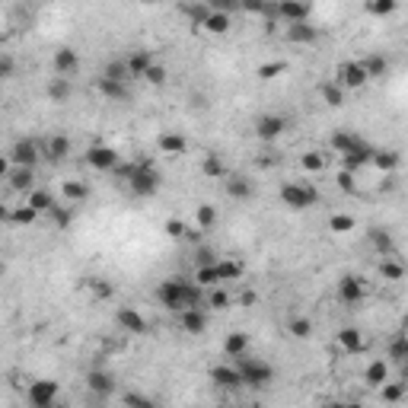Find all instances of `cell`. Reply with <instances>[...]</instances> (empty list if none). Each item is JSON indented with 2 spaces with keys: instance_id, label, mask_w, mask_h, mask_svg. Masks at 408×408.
Masks as SVG:
<instances>
[{
  "instance_id": "6da1fadb",
  "label": "cell",
  "mask_w": 408,
  "mask_h": 408,
  "mask_svg": "<svg viewBox=\"0 0 408 408\" xmlns=\"http://www.w3.org/2000/svg\"><path fill=\"white\" fill-rule=\"evenodd\" d=\"M157 300L159 307H166L169 313H182V309H198L204 303V291L195 281L185 278H169L157 287Z\"/></svg>"
},
{
  "instance_id": "7a4b0ae2",
  "label": "cell",
  "mask_w": 408,
  "mask_h": 408,
  "mask_svg": "<svg viewBox=\"0 0 408 408\" xmlns=\"http://www.w3.org/2000/svg\"><path fill=\"white\" fill-rule=\"evenodd\" d=\"M233 367L240 370L242 386H252V389H265V386H271V380H275V367L265 364L262 358H252V354L236 358Z\"/></svg>"
},
{
  "instance_id": "3957f363",
  "label": "cell",
  "mask_w": 408,
  "mask_h": 408,
  "mask_svg": "<svg viewBox=\"0 0 408 408\" xmlns=\"http://www.w3.org/2000/svg\"><path fill=\"white\" fill-rule=\"evenodd\" d=\"M281 204H287L291 211H307L313 204H319V188L309 182H284L281 185Z\"/></svg>"
},
{
  "instance_id": "277c9868",
  "label": "cell",
  "mask_w": 408,
  "mask_h": 408,
  "mask_svg": "<svg viewBox=\"0 0 408 408\" xmlns=\"http://www.w3.org/2000/svg\"><path fill=\"white\" fill-rule=\"evenodd\" d=\"M128 188H131L137 198H153L159 192V173L150 163H137L134 173L128 175Z\"/></svg>"
},
{
  "instance_id": "5b68a950",
  "label": "cell",
  "mask_w": 408,
  "mask_h": 408,
  "mask_svg": "<svg viewBox=\"0 0 408 408\" xmlns=\"http://www.w3.org/2000/svg\"><path fill=\"white\" fill-rule=\"evenodd\" d=\"M58 392H61V386L55 380H35L29 386V392H26V399H29L32 408H55L58 405Z\"/></svg>"
},
{
  "instance_id": "8992f818",
  "label": "cell",
  "mask_w": 408,
  "mask_h": 408,
  "mask_svg": "<svg viewBox=\"0 0 408 408\" xmlns=\"http://www.w3.org/2000/svg\"><path fill=\"white\" fill-rule=\"evenodd\" d=\"M10 163L13 166H23V169H35V163L42 159V147L35 141H17L13 147H10Z\"/></svg>"
},
{
  "instance_id": "52a82bcc",
  "label": "cell",
  "mask_w": 408,
  "mask_h": 408,
  "mask_svg": "<svg viewBox=\"0 0 408 408\" xmlns=\"http://www.w3.org/2000/svg\"><path fill=\"white\" fill-rule=\"evenodd\" d=\"M284 131H287V118H284V115L268 112V115H258L255 118V137H258V141L271 144V141H278Z\"/></svg>"
},
{
  "instance_id": "ba28073f",
  "label": "cell",
  "mask_w": 408,
  "mask_h": 408,
  "mask_svg": "<svg viewBox=\"0 0 408 408\" xmlns=\"http://www.w3.org/2000/svg\"><path fill=\"white\" fill-rule=\"evenodd\" d=\"M211 383L217 389H226V392H236L242 389V380H240V370L233 367V360H226V364H217L211 367Z\"/></svg>"
},
{
  "instance_id": "9c48e42d",
  "label": "cell",
  "mask_w": 408,
  "mask_h": 408,
  "mask_svg": "<svg viewBox=\"0 0 408 408\" xmlns=\"http://www.w3.org/2000/svg\"><path fill=\"white\" fill-rule=\"evenodd\" d=\"M86 163H90L96 173H112V169H115L122 159H118V150L106 147V144H96V147H90V150H86Z\"/></svg>"
},
{
  "instance_id": "30bf717a",
  "label": "cell",
  "mask_w": 408,
  "mask_h": 408,
  "mask_svg": "<svg viewBox=\"0 0 408 408\" xmlns=\"http://www.w3.org/2000/svg\"><path fill=\"white\" fill-rule=\"evenodd\" d=\"M275 19L287 26H297V23H309V3H297V0H281L275 3Z\"/></svg>"
},
{
  "instance_id": "8fae6325",
  "label": "cell",
  "mask_w": 408,
  "mask_h": 408,
  "mask_svg": "<svg viewBox=\"0 0 408 408\" xmlns=\"http://www.w3.org/2000/svg\"><path fill=\"white\" fill-rule=\"evenodd\" d=\"M335 84L342 86V90H360L367 84V74H364V67H360V61H344L338 67V80Z\"/></svg>"
},
{
  "instance_id": "7c38bea8",
  "label": "cell",
  "mask_w": 408,
  "mask_h": 408,
  "mask_svg": "<svg viewBox=\"0 0 408 408\" xmlns=\"http://www.w3.org/2000/svg\"><path fill=\"white\" fill-rule=\"evenodd\" d=\"M51 64H55V77H67V80H70V74L80 70V55H77L74 48H58Z\"/></svg>"
},
{
  "instance_id": "4fadbf2b",
  "label": "cell",
  "mask_w": 408,
  "mask_h": 408,
  "mask_svg": "<svg viewBox=\"0 0 408 408\" xmlns=\"http://www.w3.org/2000/svg\"><path fill=\"white\" fill-rule=\"evenodd\" d=\"M338 300L348 303V307H358V303L364 300V281L354 275H344L342 281H338Z\"/></svg>"
},
{
  "instance_id": "5bb4252c",
  "label": "cell",
  "mask_w": 408,
  "mask_h": 408,
  "mask_svg": "<svg viewBox=\"0 0 408 408\" xmlns=\"http://www.w3.org/2000/svg\"><path fill=\"white\" fill-rule=\"evenodd\" d=\"M370 153H373V147H370L367 141H358V144H354V147H351V150L342 157L344 169H348V173H358V169L370 166Z\"/></svg>"
},
{
  "instance_id": "9a60e30c",
  "label": "cell",
  "mask_w": 408,
  "mask_h": 408,
  "mask_svg": "<svg viewBox=\"0 0 408 408\" xmlns=\"http://www.w3.org/2000/svg\"><path fill=\"white\" fill-rule=\"evenodd\" d=\"M179 325H182V332H188V335H201L204 329H208V313L204 309H182L179 313Z\"/></svg>"
},
{
  "instance_id": "2e32d148",
  "label": "cell",
  "mask_w": 408,
  "mask_h": 408,
  "mask_svg": "<svg viewBox=\"0 0 408 408\" xmlns=\"http://www.w3.org/2000/svg\"><path fill=\"white\" fill-rule=\"evenodd\" d=\"M86 389L93 396H108V392L115 389V376L108 373V370H90L86 373Z\"/></svg>"
},
{
  "instance_id": "e0dca14e",
  "label": "cell",
  "mask_w": 408,
  "mask_h": 408,
  "mask_svg": "<svg viewBox=\"0 0 408 408\" xmlns=\"http://www.w3.org/2000/svg\"><path fill=\"white\" fill-rule=\"evenodd\" d=\"M118 325H122L125 332H131V335H144V332H147V319H144L134 307H122V309H118Z\"/></svg>"
},
{
  "instance_id": "ac0fdd59",
  "label": "cell",
  "mask_w": 408,
  "mask_h": 408,
  "mask_svg": "<svg viewBox=\"0 0 408 408\" xmlns=\"http://www.w3.org/2000/svg\"><path fill=\"white\" fill-rule=\"evenodd\" d=\"M42 157H48L51 163H64L67 157H70V141H67L64 134H55V137H48L42 147Z\"/></svg>"
},
{
  "instance_id": "d6986e66",
  "label": "cell",
  "mask_w": 408,
  "mask_h": 408,
  "mask_svg": "<svg viewBox=\"0 0 408 408\" xmlns=\"http://www.w3.org/2000/svg\"><path fill=\"white\" fill-rule=\"evenodd\" d=\"M224 188H226V195H230L233 201H246V198H252V182L246 179V175H240V173H226Z\"/></svg>"
},
{
  "instance_id": "ffe728a7",
  "label": "cell",
  "mask_w": 408,
  "mask_h": 408,
  "mask_svg": "<svg viewBox=\"0 0 408 408\" xmlns=\"http://www.w3.org/2000/svg\"><path fill=\"white\" fill-rule=\"evenodd\" d=\"M61 195H64V204H84L86 198H90V185L84 182V179H67L64 185H61Z\"/></svg>"
},
{
  "instance_id": "44dd1931",
  "label": "cell",
  "mask_w": 408,
  "mask_h": 408,
  "mask_svg": "<svg viewBox=\"0 0 408 408\" xmlns=\"http://www.w3.org/2000/svg\"><path fill=\"white\" fill-rule=\"evenodd\" d=\"M7 182L13 192H35V169H23V166H13L7 175Z\"/></svg>"
},
{
  "instance_id": "7402d4cb",
  "label": "cell",
  "mask_w": 408,
  "mask_h": 408,
  "mask_svg": "<svg viewBox=\"0 0 408 408\" xmlns=\"http://www.w3.org/2000/svg\"><path fill=\"white\" fill-rule=\"evenodd\" d=\"M338 348H342L344 354H360V351H364V332L354 329V325H344L342 332H338Z\"/></svg>"
},
{
  "instance_id": "603a6c76",
  "label": "cell",
  "mask_w": 408,
  "mask_h": 408,
  "mask_svg": "<svg viewBox=\"0 0 408 408\" xmlns=\"http://www.w3.org/2000/svg\"><path fill=\"white\" fill-rule=\"evenodd\" d=\"M157 147H159V153H166V157H182V153L188 150V141H185L182 134L166 131V134H159Z\"/></svg>"
},
{
  "instance_id": "cb8c5ba5",
  "label": "cell",
  "mask_w": 408,
  "mask_h": 408,
  "mask_svg": "<svg viewBox=\"0 0 408 408\" xmlns=\"http://www.w3.org/2000/svg\"><path fill=\"white\" fill-rule=\"evenodd\" d=\"M364 380H367V386L380 389L383 383H389V364H386L383 358L370 360V364H367V370H364Z\"/></svg>"
},
{
  "instance_id": "d4e9b609",
  "label": "cell",
  "mask_w": 408,
  "mask_h": 408,
  "mask_svg": "<svg viewBox=\"0 0 408 408\" xmlns=\"http://www.w3.org/2000/svg\"><path fill=\"white\" fill-rule=\"evenodd\" d=\"M224 351H226V358L230 360L246 358V354H249V335L246 332H230L224 338Z\"/></svg>"
},
{
  "instance_id": "484cf974",
  "label": "cell",
  "mask_w": 408,
  "mask_h": 408,
  "mask_svg": "<svg viewBox=\"0 0 408 408\" xmlns=\"http://www.w3.org/2000/svg\"><path fill=\"white\" fill-rule=\"evenodd\" d=\"M150 64H153V55H150V51H134V55H128V58H125L128 77H141V80H144V74L150 70Z\"/></svg>"
},
{
  "instance_id": "4316f807",
  "label": "cell",
  "mask_w": 408,
  "mask_h": 408,
  "mask_svg": "<svg viewBox=\"0 0 408 408\" xmlns=\"http://www.w3.org/2000/svg\"><path fill=\"white\" fill-rule=\"evenodd\" d=\"M287 39L293 45H313L319 39V29L309 23H297V26H287Z\"/></svg>"
},
{
  "instance_id": "83f0119b",
  "label": "cell",
  "mask_w": 408,
  "mask_h": 408,
  "mask_svg": "<svg viewBox=\"0 0 408 408\" xmlns=\"http://www.w3.org/2000/svg\"><path fill=\"white\" fill-rule=\"evenodd\" d=\"M201 29H204V32H211V35H224V32H230V17H226V13H220V10H211L208 7V17H204Z\"/></svg>"
},
{
  "instance_id": "f1b7e54d",
  "label": "cell",
  "mask_w": 408,
  "mask_h": 408,
  "mask_svg": "<svg viewBox=\"0 0 408 408\" xmlns=\"http://www.w3.org/2000/svg\"><path fill=\"white\" fill-rule=\"evenodd\" d=\"M402 163V157L396 150H373L370 153V166H376L380 173H396Z\"/></svg>"
},
{
  "instance_id": "f546056e",
  "label": "cell",
  "mask_w": 408,
  "mask_h": 408,
  "mask_svg": "<svg viewBox=\"0 0 408 408\" xmlns=\"http://www.w3.org/2000/svg\"><path fill=\"white\" fill-rule=\"evenodd\" d=\"M360 67H364L367 80H380V77L389 74V58H383V55H370V58L360 61Z\"/></svg>"
},
{
  "instance_id": "4dcf8cb0",
  "label": "cell",
  "mask_w": 408,
  "mask_h": 408,
  "mask_svg": "<svg viewBox=\"0 0 408 408\" xmlns=\"http://www.w3.org/2000/svg\"><path fill=\"white\" fill-rule=\"evenodd\" d=\"M26 204H29V208L35 211V214H48V211L55 208L58 201L51 198V195L45 192V188H35V192H29V195H26Z\"/></svg>"
},
{
  "instance_id": "1f68e13d",
  "label": "cell",
  "mask_w": 408,
  "mask_h": 408,
  "mask_svg": "<svg viewBox=\"0 0 408 408\" xmlns=\"http://www.w3.org/2000/svg\"><path fill=\"white\" fill-rule=\"evenodd\" d=\"M70 93H74V86H70L67 77H51L48 80V99L51 102H67L70 99Z\"/></svg>"
},
{
  "instance_id": "d6a6232c",
  "label": "cell",
  "mask_w": 408,
  "mask_h": 408,
  "mask_svg": "<svg viewBox=\"0 0 408 408\" xmlns=\"http://www.w3.org/2000/svg\"><path fill=\"white\" fill-rule=\"evenodd\" d=\"M96 90H99L106 99H115V102L128 99V84H115V80H106V77L96 80Z\"/></svg>"
},
{
  "instance_id": "836d02e7",
  "label": "cell",
  "mask_w": 408,
  "mask_h": 408,
  "mask_svg": "<svg viewBox=\"0 0 408 408\" xmlns=\"http://www.w3.org/2000/svg\"><path fill=\"white\" fill-rule=\"evenodd\" d=\"M217 275H220V284L240 281V278H242V265L236 262V258H220V262H217Z\"/></svg>"
},
{
  "instance_id": "e575fe53",
  "label": "cell",
  "mask_w": 408,
  "mask_h": 408,
  "mask_svg": "<svg viewBox=\"0 0 408 408\" xmlns=\"http://www.w3.org/2000/svg\"><path fill=\"white\" fill-rule=\"evenodd\" d=\"M319 93H322V102L332 108H342L344 106V90L338 84H322L319 86Z\"/></svg>"
},
{
  "instance_id": "d590c367",
  "label": "cell",
  "mask_w": 408,
  "mask_h": 408,
  "mask_svg": "<svg viewBox=\"0 0 408 408\" xmlns=\"http://www.w3.org/2000/svg\"><path fill=\"white\" fill-rule=\"evenodd\" d=\"M39 220V214H35L29 204H17V208H10V224H17V226H29Z\"/></svg>"
},
{
  "instance_id": "8d00e7d4",
  "label": "cell",
  "mask_w": 408,
  "mask_h": 408,
  "mask_svg": "<svg viewBox=\"0 0 408 408\" xmlns=\"http://www.w3.org/2000/svg\"><path fill=\"white\" fill-rule=\"evenodd\" d=\"M386 358H389V360H386V364H399V367L408 360V342H405V338H402V335H399V338H392L389 351H386Z\"/></svg>"
},
{
  "instance_id": "74e56055",
  "label": "cell",
  "mask_w": 408,
  "mask_h": 408,
  "mask_svg": "<svg viewBox=\"0 0 408 408\" xmlns=\"http://www.w3.org/2000/svg\"><path fill=\"white\" fill-rule=\"evenodd\" d=\"M329 230L332 233H351V230H358V220L351 214H332L329 217Z\"/></svg>"
},
{
  "instance_id": "f35d334b",
  "label": "cell",
  "mask_w": 408,
  "mask_h": 408,
  "mask_svg": "<svg viewBox=\"0 0 408 408\" xmlns=\"http://www.w3.org/2000/svg\"><path fill=\"white\" fill-rule=\"evenodd\" d=\"M201 173L208 175V179H226V166L220 163V157H214V153H208V157H204V163H201Z\"/></svg>"
},
{
  "instance_id": "ab89813d",
  "label": "cell",
  "mask_w": 408,
  "mask_h": 408,
  "mask_svg": "<svg viewBox=\"0 0 408 408\" xmlns=\"http://www.w3.org/2000/svg\"><path fill=\"white\" fill-rule=\"evenodd\" d=\"M214 224H217V208L214 204H201V208L195 211V226H198V230H211Z\"/></svg>"
},
{
  "instance_id": "60d3db41",
  "label": "cell",
  "mask_w": 408,
  "mask_h": 408,
  "mask_svg": "<svg viewBox=\"0 0 408 408\" xmlns=\"http://www.w3.org/2000/svg\"><path fill=\"white\" fill-rule=\"evenodd\" d=\"M360 137L358 134H348V131H338V134H332V150L338 153V157H344V153L351 150V147H354V144H358Z\"/></svg>"
},
{
  "instance_id": "b9f144b4",
  "label": "cell",
  "mask_w": 408,
  "mask_h": 408,
  "mask_svg": "<svg viewBox=\"0 0 408 408\" xmlns=\"http://www.w3.org/2000/svg\"><path fill=\"white\" fill-rule=\"evenodd\" d=\"M102 77H106V80H115V84H128V80H131V77H128L125 61H108L106 70H102Z\"/></svg>"
},
{
  "instance_id": "7bdbcfd3",
  "label": "cell",
  "mask_w": 408,
  "mask_h": 408,
  "mask_svg": "<svg viewBox=\"0 0 408 408\" xmlns=\"http://www.w3.org/2000/svg\"><path fill=\"white\" fill-rule=\"evenodd\" d=\"M380 396H383V402L396 405V402H402V396H405V383H383L380 386Z\"/></svg>"
},
{
  "instance_id": "ee69618b",
  "label": "cell",
  "mask_w": 408,
  "mask_h": 408,
  "mask_svg": "<svg viewBox=\"0 0 408 408\" xmlns=\"http://www.w3.org/2000/svg\"><path fill=\"white\" fill-rule=\"evenodd\" d=\"M48 217L55 220V226H58V230H64V226L70 224V217H74V211H70V204H55V208L48 211Z\"/></svg>"
},
{
  "instance_id": "f6af8a7d",
  "label": "cell",
  "mask_w": 408,
  "mask_h": 408,
  "mask_svg": "<svg viewBox=\"0 0 408 408\" xmlns=\"http://www.w3.org/2000/svg\"><path fill=\"white\" fill-rule=\"evenodd\" d=\"M287 332H291L293 338H309V335H313V322H309L307 316H297V319H291Z\"/></svg>"
},
{
  "instance_id": "bcb514c9",
  "label": "cell",
  "mask_w": 408,
  "mask_h": 408,
  "mask_svg": "<svg viewBox=\"0 0 408 408\" xmlns=\"http://www.w3.org/2000/svg\"><path fill=\"white\" fill-rule=\"evenodd\" d=\"M300 166L307 169V173H322V169H325V157H322V153H316V150H309V153H303V157H300Z\"/></svg>"
},
{
  "instance_id": "7dc6e473",
  "label": "cell",
  "mask_w": 408,
  "mask_h": 408,
  "mask_svg": "<svg viewBox=\"0 0 408 408\" xmlns=\"http://www.w3.org/2000/svg\"><path fill=\"white\" fill-rule=\"evenodd\" d=\"M380 275H383L386 281H402L405 268H402L399 262H392V258H383V262H380Z\"/></svg>"
},
{
  "instance_id": "c3c4849f",
  "label": "cell",
  "mask_w": 408,
  "mask_h": 408,
  "mask_svg": "<svg viewBox=\"0 0 408 408\" xmlns=\"http://www.w3.org/2000/svg\"><path fill=\"white\" fill-rule=\"evenodd\" d=\"M367 10H370L373 17H389V13H396V10H399V3H396V0H370V3H367Z\"/></svg>"
},
{
  "instance_id": "681fc988",
  "label": "cell",
  "mask_w": 408,
  "mask_h": 408,
  "mask_svg": "<svg viewBox=\"0 0 408 408\" xmlns=\"http://www.w3.org/2000/svg\"><path fill=\"white\" fill-rule=\"evenodd\" d=\"M370 240H373V246L383 255H392V236L386 233V230H370Z\"/></svg>"
},
{
  "instance_id": "f907efd6",
  "label": "cell",
  "mask_w": 408,
  "mask_h": 408,
  "mask_svg": "<svg viewBox=\"0 0 408 408\" xmlns=\"http://www.w3.org/2000/svg\"><path fill=\"white\" fill-rule=\"evenodd\" d=\"M284 70H287V64H284V61H271V64L258 67V77H262V80H275V77H281Z\"/></svg>"
},
{
  "instance_id": "816d5d0a",
  "label": "cell",
  "mask_w": 408,
  "mask_h": 408,
  "mask_svg": "<svg viewBox=\"0 0 408 408\" xmlns=\"http://www.w3.org/2000/svg\"><path fill=\"white\" fill-rule=\"evenodd\" d=\"M125 408H159V405L153 399H147V396H141V392H128Z\"/></svg>"
},
{
  "instance_id": "f5cc1de1",
  "label": "cell",
  "mask_w": 408,
  "mask_h": 408,
  "mask_svg": "<svg viewBox=\"0 0 408 408\" xmlns=\"http://www.w3.org/2000/svg\"><path fill=\"white\" fill-rule=\"evenodd\" d=\"M144 80H147V84H153V86H163V84H166V67L153 61V64H150V70L144 74Z\"/></svg>"
},
{
  "instance_id": "db71d44e",
  "label": "cell",
  "mask_w": 408,
  "mask_h": 408,
  "mask_svg": "<svg viewBox=\"0 0 408 408\" xmlns=\"http://www.w3.org/2000/svg\"><path fill=\"white\" fill-rule=\"evenodd\" d=\"M335 182H338V188H342V192H348V195L358 192V179H354V173H348V169H342V173L335 175Z\"/></svg>"
},
{
  "instance_id": "11a10c76",
  "label": "cell",
  "mask_w": 408,
  "mask_h": 408,
  "mask_svg": "<svg viewBox=\"0 0 408 408\" xmlns=\"http://www.w3.org/2000/svg\"><path fill=\"white\" fill-rule=\"evenodd\" d=\"M195 262H198V268H208V265H217L220 258H217V252L211 249V246H201V249L195 252Z\"/></svg>"
},
{
  "instance_id": "9f6ffc18",
  "label": "cell",
  "mask_w": 408,
  "mask_h": 408,
  "mask_svg": "<svg viewBox=\"0 0 408 408\" xmlns=\"http://www.w3.org/2000/svg\"><path fill=\"white\" fill-rule=\"evenodd\" d=\"M86 287H90L96 297H102V300H108V297H112V284H108V281H86Z\"/></svg>"
},
{
  "instance_id": "6f0895ef",
  "label": "cell",
  "mask_w": 408,
  "mask_h": 408,
  "mask_svg": "<svg viewBox=\"0 0 408 408\" xmlns=\"http://www.w3.org/2000/svg\"><path fill=\"white\" fill-rule=\"evenodd\" d=\"M208 307H214V309H226V307H230V293H226V291H214V293L208 297Z\"/></svg>"
},
{
  "instance_id": "680465c9",
  "label": "cell",
  "mask_w": 408,
  "mask_h": 408,
  "mask_svg": "<svg viewBox=\"0 0 408 408\" xmlns=\"http://www.w3.org/2000/svg\"><path fill=\"white\" fill-rule=\"evenodd\" d=\"M13 70H17V61L10 58V55H0V80L13 77Z\"/></svg>"
},
{
  "instance_id": "91938a15",
  "label": "cell",
  "mask_w": 408,
  "mask_h": 408,
  "mask_svg": "<svg viewBox=\"0 0 408 408\" xmlns=\"http://www.w3.org/2000/svg\"><path fill=\"white\" fill-rule=\"evenodd\" d=\"M185 230H188V226H185L182 220H166V236H173V240H182Z\"/></svg>"
},
{
  "instance_id": "94428289",
  "label": "cell",
  "mask_w": 408,
  "mask_h": 408,
  "mask_svg": "<svg viewBox=\"0 0 408 408\" xmlns=\"http://www.w3.org/2000/svg\"><path fill=\"white\" fill-rule=\"evenodd\" d=\"M10 169H13V166H10V157H0V179H7Z\"/></svg>"
},
{
  "instance_id": "6125c7cd",
  "label": "cell",
  "mask_w": 408,
  "mask_h": 408,
  "mask_svg": "<svg viewBox=\"0 0 408 408\" xmlns=\"http://www.w3.org/2000/svg\"><path fill=\"white\" fill-rule=\"evenodd\" d=\"M0 224H10V204L0 201Z\"/></svg>"
},
{
  "instance_id": "be15d7a7",
  "label": "cell",
  "mask_w": 408,
  "mask_h": 408,
  "mask_svg": "<svg viewBox=\"0 0 408 408\" xmlns=\"http://www.w3.org/2000/svg\"><path fill=\"white\" fill-rule=\"evenodd\" d=\"M325 408H344V402H329Z\"/></svg>"
},
{
  "instance_id": "e7e4bbea",
  "label": "cell",
  "mask_w": 408,
  "mask_h": 408,
  "mask_svg": "<svg viewBox=\"0 0 408 408\" xmlns=\"http://www.w3.org/2000/svg\"><path fill=\"white\" fill-rule=\"evenodd\" d=\"M344 408H360V405H358V402H344Z\"/></svg>"
}]
</instances>
